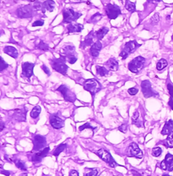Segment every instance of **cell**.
I'll use <instances>...</instances> for the list:
<instances>
[{
  "label": "cell",
  "instance_id": "cell-9",
  "mask_svg": "<svg viewBox=\"0 0 173 176\" xmlns=\"http://www.w3.org/2000/svg\"><path fill=\"white\" fill-rule=\"evenodd\" d=\"M32 142L33 144L32 150L34 151H39L45 149L47 145V140L46 137L44 136L36 134L32 136Z\"/></svg>",
  "mask_w": 173,
  "mask_h": 176
},
{
  "label": "cell",
  "instance_id": "cell-41",
  "mask_svg": "<svg viewBox=\"0 0 173 176\" xmlns=\"http://www.w3.org/2000/svg\"><path fill=\"white\" fill-rule=\"evenodd\" d=\"M160 20V16L159 14L157 13H155V14L150 19V23L152 25H155L156 24L158 23V22Z\"/></svg>",
  "mask_w": 173,
  "mask_h": 176
},
{
  "label": "cell",
  "instance_id": "cell-13",
  "mask_svg": "<svg viewBox=\"0 0 173 176\" xmlns=\"http://www.w3.org/2000/svg\"><path fill=\"white\" fill-rule=\"evenodd\" d=\"M35 63L30 62H24L22 64V74L21 77L27 78L30 81V78L33 76V69L35 67Z\"/></svg>",
  "mask_w": 173,
  "mask_h": 176
},
{
  "label": "cell",
  "instance_id": "cell-19",
  "mask_svg": "<svg viewBox=\"0 0 173 176\" xmlns=\"http://www.w3.org/2000/svg\"><path fill=\"white\" fill-rule=\"evenodd\" d=\"M94 34L95 32L94 31H91L89 32V34L85 37V40L80 42V49H85L86 47H88V46H91L93 44V39H94Z\"/></svg>",
  "mask_w": 173,
  "mask_h": 176
},
{
  "label": "cell",
  "instance_id": "cell-2",
  "mask_svg": "<svg viewBox=\"0 0 173 176\" xmlns=\"http://www.w3.org/2000/svg\"><path fill=\"white\" fill-rule=\"evenodd\" d=\"M83 88L85 91L90 92L91 96L94 97L95 94L102 90V87L99 81L95 78H91L85 80L83 83Z\"/></svg>",
  "mask_w": 173,
  "mask_h": 176
},
{
  "label": "cell",
  "instance_id": "cell-37",
  "mask_svg": "<svg viewBox=\"0 0 173 176\" xmlns=\"http://www.w3.org/2000/svg\"><path fill=\"white\" fill-rule=\"evenodd\" d=\"M37 49H40L41 51H47L49 50V45L47 43H44V41L41 40L40 41H39V43L38 45H37Z\"/></svg>",
  "mask_w": 173,
  "mask_h": 176
},
{
  "label": "cell",
  "instance_id": "cell-20",
  "mask_svg": "<svg viewBox=\"0 0 173 176\" xmlns=\"http://www.w3.org/2000/svg\"><path fill=\"white\" fill-rule=\"evenodd\" d=\"M84 28V26L81 24H78L76 23H72L67 26V29L68 32H80Z\"/></svg>",
  "mask_w": 173,
  "mask_h": 176
},
{
  "label": "cell",
  "instance_id": "cell-24",
  "mask_svg": "<svg viewBox=\"0 0 173 176\" xmlns=\"http://www.w3.org/2000/svg\"><path fill=\"white\" fill-rule=\"evenodd\" d=\"M173 130V120H169L168 122H166L164 124L162 130L161 134L162 135H167V134H170L172 132Z\"/></svg>",
  "mask_w": 173,
  "mask_h": 176
},
{
  "label": "cell",
  "instance_id": "cell-25",
  "mask_svg": "<svg viewBox=\"0 0 173 176\" xmlns=\"http://www.w3.org/2000/svg\"><path fill=\"white\" fill-rule=\"evenodd\" d=\"M108 32L109 28L108 27H106V26H104V27L101 28L100 29L98 30L97 31L95 32V36L97 38L98 40L101 41Z\"/></svg>",
  "mask_w": 173,
  "mask_h": 176
},
{
  "label": "cell",
  "instance_id": "cell-58",
  "mask_svg": "<svg viewBox=\"0 0 173 176\" xmlns=\"http://www.w3.org/2000/svg\"><path fill=\"white\" fill-rule=\"evenodd\" d=\"M162 176H170V175H168V174H165V175H162Z\"/></svg>",
  "mask_w": 173,
  "mask_h": 176
},
{
  "label": "cell",
  "instance_id": "cell-23",
  "mask_svg": "<svg viewBox=\"0 0 173 176\" xmlns=\"http://www.w3.org/2000/svg\"><path fill=\"white\" fill-rule=\"evenodd\" d=\"M4 52L14 59H16L18 57V50L12 46H6L4 49Z\"/></svg>",
  "mask_w": 173,
  "mask_h": 176
},
{
  "label": "cell",
  "instance_id": "cell-26",
  "mask_svg": "<svg viewBox=\"0 0 173 176\" xmlns=\"http://www.w3.org/2000/svg\"><path fill=\"white\" fill-rule=\"evenodd\" d=\"M96 72L97 75L100 76H106L109 74V70L100 65H96Z\"/></svg>",
  "mask_w": 173,
  "mask_h": 176
},
{
  "label": "cell",
  "instance_id": "cell-53",
  "mask_svg": "<svg viewBox=\"0 0 173 176\" xmlns=\"http://www.w3.org/2000/svg\"><path fill=\"white\" fill-rule=\"evenodd\" d=\"M0 126H1V131H3V130L4 129V127H5V124H4V123L1 121V123H0Z\"/></svg>",
  "mask_w": 173,
  "mask_h": 176
},
{
  "label": "cell",
  "instance_id": "cell-16",
  "mask_svg": "<svg viewBox=\"0 0 173 176\" xmlns=\"http://www.w3.org/2000/svg\"><path fill=\"white\" fill-rule=\"evenodd\" d=\"M49 123L52 127L56 130H59L64 126V120L59 117L57 114H52L50 115Z\"/></svg>",
  "mask_w": 173,
  "mask_h": 176
},
{
  "label": "cell",
  "instance_id": "cell-3",
  "mask_svg": "<svg viewBox=\"0 0 173 176\" xmlns=\"http://www.w3.org/2000/svg\"><path fill=\"white\" fill-rule=\"evenodd\" d=\"M145 63V59L142 56H138L129 63L128 68L133 73L137 74L143 70Z\"/></svg>",
  "mask_w": 173,
  "mask_h": 176
},
{
  "label": "cell",
  "instance_id": "cell-15",
  "mask_svg": "<svg viewBox=\"0 0 173 176\" xmlns=\"http://www.w3.org/2000/svg\"><path fill=\"white\" fill-rule=\"evenodd\" d=\"M160 168L164 171H173V155L168 153L160 163Z\"/></svg>",
  "mask_w": 173,
  "mask_h": 176
},
{
  "label": "cell",
  "instance_id": "cell-47",
  "mask_svg": "<svg viewBox=\"0 0 173 176\" xmlns=\"http://www.w3.org/2000/svg\"><path fill=\"white\" fill-rule=\"evenodd\" d=\"M41 68H42V70H43V72H45V73L47 74V76H50L51 75V72H50V70L49 68H48L47 66H46L45 65L43 64L42 66H41Z\"/></svg>",
  "mask_w": 173,
  "mask_h": 176
},
{
  "label": "cell",
  "instance_id": "cell-38",
  "mask_svg": "<svg viewBox=\"0 0 173 176\" xmlns=\"http://www.w3.org/2000/svg\"><path fill=\"white\" fill-rule=\"evenodd\" d=\"M88 128H90L92 131L94 132V130L97 129V127H93L91 125L90 123L87 122V123H85V124L82 125V126H80L78 129H79V131L81 132L83 130H85V129H88Z\"/></svg>",
  "mask_w": 173,
  "mask_h": 176
},
{
  "label": "cell",
  "instance_id": "cell-14",
  "mask_svg": "<svg viewBox=\"0 0 173 176\" xmlns=\"http://www.w3.org/2000/svg\"><path fill=\"white\" fill-rule=\"evenodd\" d=\"M28 109L26 107L20 109H16L12 111V118L16 122H25L27 119V113Z\"/></svg>",
  "mask_w": 173,
  "mask_h": 176
},
{
  "label": "cell",
  "instance_id": "cell-45",
  "mask_svg": "<svg viewBox=\"0 0 173 176\" xmlns=\"http://www.w3.org/2000/svg\"><path fill=\"white\" fill-rule=\"evenodd\" d=\"M139 92V90H138L137 89H136V88H130V89H128V92L129 94H130V95H135V94H137V92Z\"/></svg>",
  "mask_w": 173,
  "mask_h": 176
},
{
  "label": "cell",
  "instance_id": "cell-48",
  "mask_svg": "<svg viewBox=\"0 0 173 176\" xmlns=\"http://www.w3.org/2000/svg\"><path fill=\"white\" fill-rule=\"evenodd\" d=\"M167 88H168V92H169L170 96H171L172 98H173V86L170 84H168L167 85Z\"/></svg>",
  "mask_w": 173,
  "mask_h": 176
},
{
  "label": "cell",
  "instance_id": "cell-22",
  "mask_svg": "<svg viewBox=\"0 0 173 176\" xmlns=\"http://www.w3.org/2000/svg\"><path fill=\"white\" fill-rule=\"evenodd\" d=\"M56 6V3L53 0H45L43 3L42 12L44 14L45 11H49V12H53Z\"/></svg>",
  "mask_w": 173,
  "mask_h": 176
},
{
  "label": "cell",
  "instance_id": "cell-1",
  "mask_svg": "<svg viewBox=\"0 0 173 176\" xmlns=\"http://www.w3.org/2000/svg\"><path fill=\"white\" fill-rule=\"evenodd\" d=\"M65 56H61L60 58H53L50 59V65L52 68L58 73L66 75L68 71V65L66 64Z\"/></svg>",
  "mask_w": 173,
  "mask_h": 176
},
{
  "label": "cell",
  "instance_id": "cell-51",
  "mask_svg": "<svg viewBox=\"0 0 173 176\" xmlns=\"http://www.w3.org/2000/svg\"><path fill=\"white\" fill-rule=\"evenodd\" d=\"M131 172H132L133 176H142L141 173H139V172H138V171H137L133 170V169H132V170H131Z\"/></svg>",
  "mask_w": 173,
  "mask_h": 176
},
{
  "label": "cell",
  "instance_id": "cell-57",
  "mask_svg": "<svg viewBox=\"0 0 173 176\" xmlns=\"http://www.w3.org/2000/svg\"><path fill=\"white\" fill-rule=\"evenodd\" d=\"M42 176H51V175H46V174H44V173H43Z\"/></svg>",
  "mask_w": 173,
  "mask_h": 176
},
{
  "label": "cell",
  "instance_id": "cell-28",
  "mask_svg": "<svg viewBox=\"0 0 173 176\" xmlns=\"http://www.w3.org/2000/svg\"><path fill=\"white\" fill-rule=\"evenodd\" d=\"M139 111H135L133 113V115L132 116V124L134 125H136L137 127H142V123L140 122L139 120Z\"/></svg>",
  "mask_w": 173,
  "mask_h": 176
},
{
  "label": "cell",
  "instance_id": "cell-40",
  "mask_svg": "<svg viewBox=\"0 0 173 176\" xmlns=\"http://www.w3.org/2000/svg\"><path fill=\"white\" fill-rule=\"evenodd\" d=\"M66 59H67V61H68L69 63L71 64H74V63L77 61V57L76 56V55H71V56L65 57Z\"/></svg>",
  "mask_w": 173,
  "mask_h": 176
},
{
  "label": "cell",
  "instance_id": "cell-52",
  "mask_svg": "<svg viewBox=\"0 0 173 176\" xmlns=\"http://www.w3.org/2000/svg\"><path fill=\"white\" fill-rule=\"evenodd\" d=\"M168 105H169V106L170 107L171 109L173 110V98L170 97V100H169V102H168Z\"/></svg>",
  "mask_w": 173,
  "mask_h": 176
},
{
  "label": "cell",
  "instance_id": "cell-7",
  "mask_svg": "<svg viewBox=\"0 0 173 176\" xmlns=\"http://www.w3.org/2000/svg\"><path fill=\"white\" fill-rule=\"evenodd\" d=\"M57 91L60 92L66 101L71 103H74L76 100V95L73 91H72L66 85L62 84L56 89Z\"/></svg>",
  "mask_w": 173,
  "mask_h": 176
},
{
  "label": "cell",
  "instance_id": "cell-35",
  "mask_svg": "<svg viewBox=\"0 0 173 176\" xmlns=\"http://www.w3.org/2000/svg\"><path fill=\"white\" fill-rule=\"evenodd\" d=\"M168 65V61L164 59H161L160 60L158 61V62L157 63L156 68L157 70L160 71V70H163L164 68H165Z\"/></svg>",
  "mask_w": 173,
  "mask_h": 176
},
{
  "label": "cell",
  "instance_id": "cell-34",
  "mask_svg": "<svg viewBox=\"0 0 173 176\" xmlns=\"http://www.w3.org/2000/svg\"><path fill=\"white\" fill-rule=\"evenodd\" d=\"M125 8L129 11V12L133 13L135 12V10H136V6H135V3L131 2L130 1H128L127 0L125 4Z\"/></svg>",
  "mask_w": 173,
  "mask_h": 176
},
{
  "label": "cell",
  "instance_id": "cell-44",
  "mask_svg": "<svg viewBox=\"0 0 173 176\" xmlns=\"http://www.w3.org/2000/svg\"><path fill=\"white\" fill-rule=\"evenodd\" d=\"M127 124H122L119 127V130L122 133H126L127 131Z\"/></svg>",
  "mask_w": 173,
  "mask_h": 176
},
{
  "label": "cell",
  "instance_id": "cell-56",
  "mask_svg": "<svg viewBox=\"0 0 173 176\" xmlns=\"http://www.w3.org/2000/svg\"><path fill=\"white\" fill-rule=\"evenodd\" d=\"M149 1H160L161 0H148Z\"/></svg>",
  "mask_w": 173,
  "mask_h": 176
},
{
  "label": "cell",
  "instance_id": "cell-17",
  "mask_svg": "<svg viewBox=\"0 0 173 176\" xmlns=\"http://www.w3.org/2000/svg\"><path fill=\"white\" fill-rule=\"evenodd\" d=\"M50 150L49 146H46L45 149H43V150H41L39 151H37V153H34L31 157V161L34 163H41V161L45 158L46 156L47 155L48 153Z\"/></svg>",
  "mask_w": 173,
  "mask_h": 176
},
{
  "label": "cell",
  "instance_id": "cell-46",
  "mask_svg": "<svg viewBox=\"0 0 173 176\" xmlns=\"http://www.w3.org/2000/svg\"><path fill=\"white\" fill-rule=\"evenodd\" d=\"M43 25H44V21L41 20H39L35 21L32 24V26H33V27H35V26H42Z\"/></svg>",
  "mask_w": 173,
  "mask_h": 176
},
{
  "label": "cell",
  "instance_id": "cell-27",
  "mask_svg": "<svg viewBox=\"0 0 173 176\" xmlns=\"http://www.w3.org/2000/svg\"><path fill=\"white\" fill-rule=\"evenodd\" d=\"M75 48L73 45H67L64 48V54L65 57L71 56V55H75Z\"/></svg>",
  "mask_w": 173,
  "mask_h": 176
},
{
  "label": "cell",
  "instance_id": "cell-6",
  "mask_svg": "<svg viewBox=\"0 0 173 176\" xmlns=\"http://www.w3.org/2000/svg\"><path fill=\"white\" fill-rule=\"evenodd\" d=\"M98 157H99L101 159L104 161V162H106V163H108L111 168H115L116 167L119 165V164L115 161V160L114 159L112 156L109 153V151H106V149H101L100 150H98L97 152L95 153Z\"/></svg>",
  "mask_w": 173,
  "mask_h": 176
},
{
  "label": "cell",
  "instance_id": "cell-12",
  "mask_svg": "<svg viewBox=\"0 0 173 176\" xmlns=\"http://www.w3.org/2000/svg\"><path fill=\"white\" fill-rule=\"evenodd\" d=\"M141 91L143 92V96L145 98H150L152 96H155L158 95L157 92L154 91L152 88V84L150 81L146 80L141 82Z\"/></svg>",
  "mask_w": 173,
  "mask_h": 176
},
{
  "label": "cell",
  "instance_id": "cell-33",
  "mask_svg": "<svg viewBox=\"0 0 173 176\" xmlns=\"http://www.w3.org/2000/svg\"><path fill=\"white\" fill-rule=\"evenodd\" d=\"M14 163L16 165V166L19 169H20L22 171H27V167L25 163L23 161L18 159H15Z\"/></svg>",
  "mask_w": 173,
  "mask_h": 176
},
{
  "label": "cell",
  "instance_id": "cell-11",
  "mask_svg": "<svg viewBox=\"0 0 173 176\" xmlns=\"http://www.w3.org/2000/svg\"><path fill=\"white\" fill-rule=\"evenodd\" d=\"M105 11L109 19H117L121 14V10L117 4H108L105 8Z\"/></svg>",
  "mask_w": 173,
  "mask_h": 176
},
{
  "label": "cell",
  "instance_id": "cell-8",
  "mask_svg": "<svg viewBox=\"0 0 173 176\" xmlns=\"http://www.w3.org/2000/svg\"><path fill=\"white\" fill-rule=\"evenodd\" d=\"M126 155L129 157H135L137 159H142L143 156V152L135 142H132L129 145L126 150Z\"/></svg>",
  "mask_w": 173,
  "mask_h": 176
},
{
  "label": "cell",
  "instance_id": "cell-59",
  "mask_svg": "<svg viewBox=\"0 0 173 176\" xmlns=\"http://www.w3.org/2000/svg\"><path fill=\"white\" fill-rule=\"evenodd\" d=\"M172 39L173 40V34H172Z\"/></svg>",
  "mask_w": 173,
  "mask_h": 176
},
{
  "label": "cell",
  "instance_id": "cell-10",
  "mask_svg": "<svg viewBox=\"0 0 173 176\" xmlns=\"http://www.w3.org/2000/svg\"><path fill=\"white\" fill-rule=\"evenodd\" d=\"M34 8L30 5H25L17 9L16 14L20 18H29L33 16Z\"/></svg>",
  "mask_w": 173,
  "mask_h": 176
},
{
  "label": "cell",
  "instance_id": "cell-21",
  "mask_svg": "<svg viewBox=\"0 0 173 176\" xmlns=\"http://www.w3.org/2000/svg\"><path fill=\"white\" fill-rule=\"evenodd\" d=\"M104 65H106L108 67L109 70L112 71H117L119 70V62L117 59L114 58H109L106 63H104Z\"/></svg>",
  "mask_w": 173,
  "mask_h": 176
},
{
  "label": "cell",
  "instance_id": "cell-30",
  "mask_svg": "<svg viewBox=\"0 0 173 176\" xmlns=\"http://www.w3.org/2000/svg\"><path fill=\"white\" fill-rule=\"evenodd\" d=\"M41 111V108L40 106L39 105H37V106L34 107L31 110V112H30V117H31L32 119H36L40 115Z\"/></svg>",
  "mask_w": 173,
  "mask_h": 176
},
{
  "label": "cell",
  "instance_id": "cell-31",
  "mask_svg": "<svg viewBox=\"0 0 173 176\" xmlns=\"http://www.w3.org/2000/svg\"><path fill=\"white\" fill-rule=\"evenodd\" d=\"M67 147V144H59L58 146L56 147V149H55L53 155L55 156V157H58L59 155H60V154L62 153V152L64 151L66 149Z\"/></svg>",
  "mask_w": 173,
  "mask_h": 176
},
{
  "label": "cell",
  "instance_id": "cell-18",
  "mask_svg": "<svg viewBox=\"0 0 173 176\" xmlns=\"http://www.w3.org/2000/svg\"><path fill=\"white\" fill-rule=\"evenodd\" d=\"M102 49V44L100 41H97V42L94 43L93 45L91 46L90 50V54L91 56H93V58H97L100 55V52L101 49Z\"/></svg>",
  "mask_w": 173,
  "mask_h": 176
},
{
  "label": "cell",
  "instance_id": "cell-54",
  "mask_svg": "<svg viewBox=\"0 0 173 176\" xmlns=\"http://www.w3.org/2000/svg\"><path fill=\"white\" fill-rule=\"evenodd\" d=\"M19 176H28V173H23L22 174L20 175Z\"/></svg>",
  "mask_w": 173,
  "mask_h": 176
},
{
  "label": "cell",
  "instance_id": "cell-5",
  "mask_svg": "<svg viewBox=\"0 0 173 176\" xmlns=\"http://www.w3.org/2000/svg\"><path fill=\"white\" fill-rule=\"evenodd\" d=\"M63 23L71 24L77 20L80 16H82L81 13L75 12L72 8H66L63 10Z\"/></svg>",
  "mask_w": 173,
  "mask_h": 176
},
{
  "label": "cell",
  "instance_id": "cell-43",
  "mask_svg": "<svg viewBox=\"0 0 173 176\" xmlns=\"http://www.w3.org/2000/svg\"><path fill=\"white\" fill-rule=\"evenodd\" d=\"M33 8L37 10H43V3H41L40 1H35V2Z\"/></svg>",
  "mask_w": 173,
  "mask_h": 176
},
{
  "label": "cell",
  "instance_id": "cell-49",
  "mask_svg": "<svg viewBox=\"0 0 173 176\" xmlns=\"http://www.w3.org/2000/svg\"><path fill=\"white\" fill-rule=\"evenodd\" d=\"M69 176H79V173H78V171L73 169V170L70 171Z\"/></svg>",
  "mask_w": 173,
  "mask_h": 176
},
{
  "label": "cell",
  "instance_id": "cell-32",
  "mask_svg": "<svg viewBox=\"0 0 173 176\" xmlns=\"http://www.w3.org/2000/svg\"><path fill=\"white\" fill-rule=\"evenodd\" d=\"M98 170L97 169L94 168H85L84 175L83 176H97L98 175Z\"/></svg>",
  "mask_w": 173,
  "mask_h": 176
},
{
  "label": "cell",
  "instance_id": "cell-50",
  "mask_svg": "<svg viewBox=\"0 0 173 176\" xmlns=\"http://www.w3.org/2000/svg\"><path fill=\"white\" fill-rule=\"evenodd\" d=\"M1 173L3 175H5L6 176H10V175H12L13 172L10 171H5V170H1Z\"/></svg>",
  "mask_w": 173,
  "mask_h": 176
},
{
  "label": "cell",
  "instance_id": "cell-4",
  "mask_svg": "<svg viewBox=\"0 0 173 176\" xmlns=\"http://www.w3.org/2000/svg\"><path fill=\"white\" fill-rule=\"evenodd\" d=\"M141 45L138 43L136 41H129V42L125 43L123 49L121 51V52L119 54V56L121 57L122 60L126 59L129 55L134 53Z\"/></svg>",
  "mask_w": 173,
  "mask_h": 176
},
{
  "label": "cell",
  "instance_id": "cell-42",
  "mask_svg": "<svg viewBox=\"0 0 173 176\" xmlns=\"http://www.w3.org/2000/svg\"><path fill=\"white\" fill-rule=\"evenodd\" d=\"M0 59H1V63H0V72H3L4 70L7 69L8 66H9V65L4 61V59H3L2 57H0Z\"/></svg>",
  "mask_w": 173,
  "mask_h": 176
},
{
  "label": "cell",
  "instance_id": "cell-55",
  "mask_svg": "<svg viewBox=\"0 0 173 176\" xmlns=\"http://www.w3.org/2000/svg\"><path fill=\"white\" fill-rule=\"evenodd\" d=\"M25 1H28L29 2H35L37 1V0H25Z\"/></svg>",
  "mask_w": 173,
  "mask_h": 176
},
{
  "label": "cell",
  "instance_id": "cell-29",
  "mask_svg": "<svg viewBox=\"0 0 173 176\" xmlns=\"http://www.w3.org/2000/svg\"><path fill=\"white\" fill-rule=\"evenodd\" d=\"M102 17H103V15L102 14H100V12H97L95 13V14H94L93 16L90 18L88 23L95 25L96 23H97L102 18Z\"/></svg>",
  "mask_w": 173,
  "mask_h": 176
},
{
  "label": "cell",
  "instance_id": "cell-39",
  "mask_svg": "<svg viewBox=\"0 0 173 176\" xmlns=\"http://www.w3.org/2000/svg\"><path fill=\"white\" fill-rule=\"evenodd\" d=\"M162 152V149L160 147H154V148L152 149V155L155 157H157L161 155Z\"/></svg>",
  "mask_w": 173,
  "mask_h": 176
},
{
  "label": "cell",
  "instance_id": "cell-36",
  "mask_svg": "<svg viewBox=\"0 0 173 176\" xmlns=\"http://www.w3.org/2000/svg\"><path fill=\"white\" fill-rule=\"evenodd\" d=\"M168 148H173V132L168 134L167 138L165 140V144Z\"/></svg>",
  "mask_w": 173,
  "mask_h": 176
}]
</instances>
